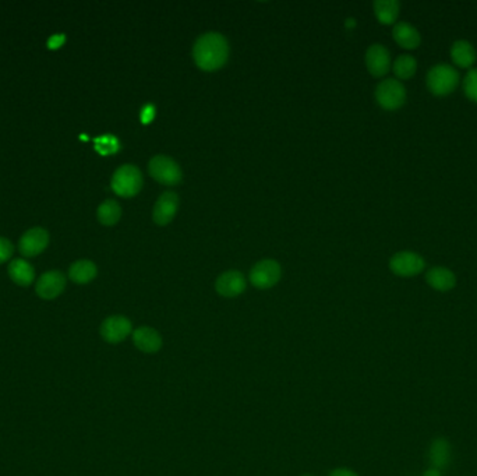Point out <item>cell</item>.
Here are the masks:
<instances>
[{"instance_id":"cell-6","label":"cell","mask_w":477,"mask_h":476,"mask_svg":"<svg viewBox=\"0 0 477 476\" xmlns=\"http://www.w3.org/2000/svg\"><path fill=\"white\" fill-rule=\"evenodd\" d=\"M281 265L275 260H262L250 271V282L258 290H268L281 280Z\"/></svg>"},{"instance_id":"cell-1","label":"cell","mask_w":477,"mask_h":476,"mask_svg":"<svg viewBox=\"0 0 477 476\" xmlns=\"http://www.w3.org/2000/svg\"><path fill=\"white\" fill-rule=\"evenodd\" d=\"M229 56V45L223 36L218 33H207L198 38L193 48L195 65L205 72L220 69Z\"/></svg>"},{"instance_id":"cell-14","label":"cell","mask_w":477,"mask_h":476,"mask_svg":"<svg viewBox=\"0 0 477 476\" xmlns=\"http://www.w3.org/2000/svg\"><path fill=\"white\" fill-rule=\"evenodd\" d=\"M246 278L239 271L223 273L215 282L217 292L223 297H236L246 291Z\"/></svg>"},{"instance_id":"cell-23","label":"cell","mask_w":477,"mask_h":476,"mask_svg":"<svg viewBox=\"0 0 477 476\" xmlns=\"http://www.w3.org/2000/svg\"><path fill=\"white\" fill-rule=\"evenodd\" d=\"M417 62L412 55H400L394 62V73L398 78H409L416 73Z\"/></svg>"},{"instance_id":"cell-21","label":"cell","mask_w":477,"mask_h":476,"mask_svg":"<svg viewBox=\"0 0 477 476\" xmlns=\"http://www.w3.org/2000/svg\"><path fill=\"white\" fill-rule=\"evenodd\" d=\"M400 1L397 0H375L374 13L382 24H392L400 14Z\"/></svg>"},{"instance_id":"cell-4","label":"cell","mask_w":477,"mask_h":476,"mask_svg":"<svg viewBox=\"0 0 477 476\" xmlns=\"http://www.w3.org/2000/svg\"><path fill=\"white\" fill-rule=\"evenodd\" d=\"M459 81V73L456 69L446 63H439L433 66L427 73V87L433 94L445 95L449 94Z\"/></svg>"},{"instance_id":"cell-12","label":"cell","mask_w":477,"mask_h":476,"mask_svg":"<svg viewBox=\"0 0 477 476\" xmlns=\"http://www.w3.org/2000/svg\"><path fill=\"white\" fill-rule=\"evenodd\" d=\"M132 338H133L134 347L140 352L147 354V355H154V354L159 352L162 345H164L162 335L155 329L148 327V326H143V327H139V329L133 330Z\"/></svg>"},{"instance_id":"cell-3","label":"cell","mask_w":477,"mask_h":476,"mask_svg":"<svg viewBox=\"0 0 477 476\" xmlns=\"http://www.w3.org/2000/svg\"><path fill=\"white\" fill-rule=\"evenodd\" d=\"M148 172L159 184L175 186L182 181L181 166L166 155H155L148 164Z\"/></svg>"},{"instance_id":"cell-13","label":"cell","mask_w":477,"mask_h":476,"mask_svg":"<svg viewBox=\"0 0 477 476\" xmlns=\"http://www.w3.org/2000/svg\"><path fill=\"white\" fill-rule=\"evenodd\" d=\"M366 65L368 72L375 77L388 73L391 68V55L388 49L381 43H373L366 52Z\"/></svg>"},{"instance_id":"cell-24","label":"cell","mask_w":477,"mask_h":476,"mask_svg":"<svg viewBox=\"0 0 477 476\" xmlns=\"http://www.w3.org/2000/svg\"><path fill=\"white\" fill-rule=\"evenodd\" d=\"M465 94L477 102V68L471 69L463 80Z\"/></svg>"},{"instance_id":"cell-25","label":"cell","mask_w":477,"mask_h":476,"mask_svg":"<svg viewBox=\"0 0 477 476\" xmlns=\"http://www.w3.org/2000/svg\"><path fill=\"white\" fill-rule=\"evenodd\" d=\"M97 149L101 154H110L117 149V142L112 136H104L101 139H97Z\"/></svg>"},{"instance_id":"cell-29","label":"cell","mask_w":477,"mask_h":476,"mask_svg":"<svg viewBox=\"0 0 477 476\" xmlns=\"http://www.w3.org/2000/svg\"><path fill=\"white\" fill-rule=\"evenodd\" d=\"M304 476H311V475H304Z\"/></svg>"},{"instance_id":"cell-19","label":"cell","mask_w":477,"mask_h":476,"mask_svg":"<svg viewBox=\"0 0 477 476\" xmlns=\"http://www.w3.org/2000/svg\"><path fill=\"white\" fill-rule=\"evenodd\" d=\"M451 457H452V450H451V444L446 440L436 439L432 443L429 458L434 470L441 471L446 468L448 464L451 462Z\"/></svg>"},{"instance_id":"cell-7","label":"cell","mask_w":477,"mask_h":476,"mask_svg":"<svg viewBox=\"0 0 477 476\" xmlns=\"http://www.w3.org/2000/svg\"><path fill=\"white\" fill-rule=\"evenodd\" d=\"M100 332L105 342L116 345L133 334V324L124 316H110L102 322Z\"/></svg>"},{"instance_id":"cell-26","label":"cell","mask_w":477,"mask_h":476,"mask_svg":"<svg viewBox=\"0 0 477 476\" xmlns=\"http://www.w3.org/2000/svg\"><path fill=\"white\" fill-rule=\"evenodd\" d=\"M13 252H14L13 243L6 238H0V264L10 260V257L13 256Z\"/></svg>"},{"instance_id":"cell-28","label":"cell","mask_w":477,"mask_h":476,"mask_svg":"<svg viewBox=\"0 0 477 476\" xmlns=\"http://www.w3.org/2000/svg\"><path fill=\"white\" fill-rule=\"evenodd\" d=\"M423 476H441V472L439 471V470H434V468H432V470L426 471V472H424V475Z\"/></svg>"},{"instance_id":"cell-5","label":"cell","mask_w":477,"mask_h":476,"mask_svg":"<svg viewBox=\"0 0 477 476\" xmlns=\"http://www.w3.org/2000/svg\"><path fill=\"white\" fill-rule=\"evenodd\" d=\"M375 100L384 110H398L406 100L404 85L397 78H385L375 88Z\"/></svg>"},{"instance_id":"cell-18","label":"cell","mask_w":477,"mask_h":476,"mask_svg":"<svg viewBox=\"0 0 477 476\" xmlns=\"http://www.w3.org/2000/svg\"><path fill=\"white\" fill-rule=\"evenodd\" d=\"M98 268L97 265L90 260H78L73 263L69 268V278L74 284L84 285L91 282L97 277Z\"/></svg>"},{"instance_id":"cell-17","label":"cell","mask_w":477,"mask_h":476,"mask_svg":"<svg viewBox=\"0 0 477 476\" xmlns=\"http://www.w3.org/2000/svg\"><path fill=\"white\" fill-rule=\"evenodd\" d=\"M452 60L461 68H471L476 60V49L466 39H458L451 46Z\"/></svg>"},{"instance_id":"cell-11","label":"cell","mask_w":477,"mask_h":476,"mask_svg":"<svg viewBox=\"0 0 477 476\" xmlns=\"http://www.w3.org/2000/svg\"><path fill=\"white\" fill-rule=\"evenodd\" d=\"M179 210V196L173 191H165L155 203L152 218L156 225H168Z\"/></svg>"},{"instance_id":"cell-8","label":"cell","mask_w":477,"mask_h":476,"mask_svg":"<svg viewBox=\"0 0 477 476\" xmlns=\"http://www.w3.org/2000/svg\"><path fill=\"white\" fill-rule=\"evenodd\" d=\"M65 290H66V277L63 273L58 270H52L42 274L36 285L38 296L45 300L56 299Z\"/></svg>"},{"instance_id":"cell-16","label":"cell","mask_w":477,"mask_h":476,"mask_svg":"<svg viewBox=\"0 0 477 476\" xmlns=\"http://www.w3.org/2000/svg\"><path fill=\"white\" fill-rule=\"evenodd\" d=\"M429 285L437 291H449L456 284L455 274L446 267H433L426 274Z\"/></svg>"},{"instance_id":"cell-20","label":"cell","mask_w":477,"mask_h":476,"mask_svg":"<svg viewBox=\"0 0 477 476\" xmlns=\"http://www.w3.org/2000/svg\"><path fill=\"white\" fill-rule=\"evenodd\" d=\"M392 36H394V39L406 49L417 48L422 41L419 31L406 21H400L395 24L392 30Z\"/></svg>"},{"instance_id":"cell-2","label":"cell","mask_w":477,"mask_h":476,"mask_svg":"<svg viewBox=\"0 0 477 476\" xmlns=\"http://www.w3.org/2000/svg\"><path fill=\"white\" fill-rule=\"evenodd\" d=\"M143 187V175L134 165H122L112 176V189L120 197H133Z\"/></svg>"},{"instance_id":"cell-27","label":"cell","mask_w":477,"mask_h":476,"mask_svg":"<svg viewBox=\"0 0 477 476\" xmlns=\"http://www.w3.org/2000/svg\"><path fill=\"white\" fill-rule=\"evenodd\" d=\"M330 476H359L355 471L349 468H336L331 472Z\"/></svg>"},{"instance_id":"cell-22","label":"cell","mask_w":477,"mask_h":476,"mask_svg":"<svg viewBox=\"0 0 477 476\" xmlns=\"http://www.w3.org/2000/svg\"><path fill=\"white\" fill-rule=\"evenodd\" d=\"M97 217L98 221L105 225V226H112L114 223H117L120 217H122V208L119 206L117 201L114 200H105L97 211Z\"/></svg>"},{"instance_id":"cell-10","label":"cell","mask_w":477,"mask_h":476,"mask_svg":"<svg viewBox=\"0 0 477 476\" xmlns=\"http://www.w3.org/2000/svg\"><path fill=\"white\" fill-rule=\"evenodd\" d=\"M49 245V233L43 228H33L27 231L20 242L18 250L24 257H36L41 255Z\"/></svg>"},{"instance_id":"cell-15","label":"cell","mask_w":477,"mask_h":476,"mask_svg":"<svg viewBox=\"0 0 477 476\" xmlns=\"http://www.w3.org/2000/svg\"><path fill=\"white\" fill-rule=\"evenodd\" d=\"M10 280L20 287H30L36 280L34 267L24 258H14L9 264Z\"/></svg>"},{"instance_id":"cell-9","label":"cell","mask_w":477,"mask_h":476,"mask_svg":"<svg viewBox=\"0 0 477 476\" xmlns=\"http://www.w3.org/2000/svg\"><path fill=\"white\" fill-rule=\"evenodd\" d=\"M426 267L424 258L414 252H400L391 257L390 268L394 274L401 277L416 275Z\"/></svg>"}]
</instances>
